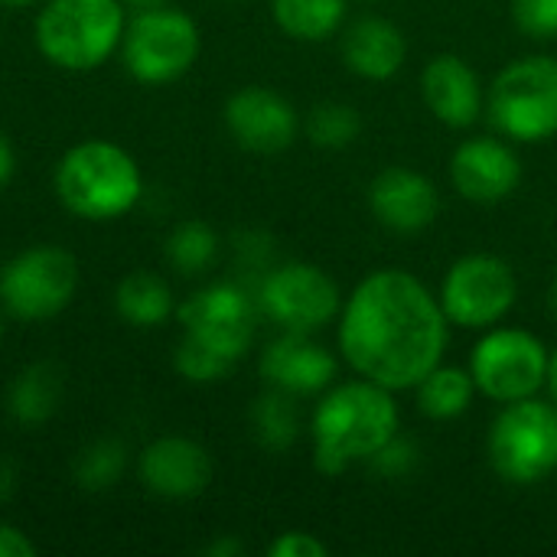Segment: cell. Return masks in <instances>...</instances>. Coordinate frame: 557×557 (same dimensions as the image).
I'll list each match as a JSON object with an SVG mask.
<instances>
[{
  "label": "cell",
  "mask_w": 557,
  "mask_h": 557,
  "mask_svg": "<svg viewBox=\"0 0 557 557\" xmlns=\"http://www.w3.org/2000/svg\"><path fill=\"white\" fill-rule=\"evenodd\" d=\"M450 320L421 277L405 268L366 274L339 310L346 366L388 392L414 388L444 362Z\"/></svg>",
  "instance_id": "obj_1"
},
{
  "label": "cell",
  "mask_w": 557,
  "mask_h": 557,
  "mask_svg": "<svg viewBox=\"0 0 557 557\" xmlns=\"http://www.w3.org/2000/svg\"><path fill=\"white\" fill-rule=\"evenodd\" d=\"M401 431V411L395 392L352 379L346 385H330L310 418L313 467L323 476H339L352 463H369Z\"/></svg>",
  "instance_id": "obj_2"
},
{
  "label": "cell",
  "mask_w": 557,
  "mask_h": 557,
  "mask_svg": "<svg viewBox=\"0 0 557 557\" xmlns=\"http://www.w3.org/2000/svg\"><path fill=\"white\" fill-rule=\"evenodd\" d=\"M55 196L75 219L114 222L127 215L144 196L137 160L114 140L88 137L69 147L55 166Z\"/></svg>",
  "instance_id": "obj_3"
},
{
  "label": "cell",
  "mask_w": 557,
  "mask_h": 557,
  "mask_svg": "<svg viewBox=\"0 0 557 557\" xmlns=\"http://www.w3.org/2000/svg\"><path fill=\"white\" fill-rule=\"evenodd\" d=\"M127 7L121 0H42L33 39L39 55L62 72H91L121 52Z\"/></svg>",
  "instance_id": "obj_4"
},
{
  "label": "cell",
  "mask_w": 557,
  "mask_h": 557,
  "mask_svg": "<svg viewBox=\"0 0 557 557\" xmlns=\"http://www.w3.org/2000/svg\"><path fill=\"white\" fill-rule=\"evenodd\" d=\"M490 121L519 144H545L557 134V59L522 55L509 62L486 91Z\"/></svg>",
  "instance_id": "obj_5"
},
{
  "label": "cell",
  "mask_w": 557,
  "mask_h": 557,
  "mask_svg": "<svg viewBox=\"0 0 557 557\" xmlns=\"http://www.w3.org/2000/svg\"><path fill=\"white\" fill-rule=\"evenodd\" d=\"M490 463L512 486H535L557 470V405L539 395L509 401L490 428Z\"/></svg>",
  "instance_id": "obj_6"
},
{
  "label": "cell",
  "mask_w": 557,
  "mask_h": 557,
  "mask_svg": "<svg viewBox=\"0 0 557 557\" xmlns=\"http://www.w3.org/2000/svg\"><path fill=\"white\" fill-rule=\"evenodd\" d=\"M202 49L199 26L189 13L163 3L134 10L121 39V62L140 85H170L183 78Z\"/></svg>",
  "instance_id": "obj_7"
},
{
  "label": "cell",
  "mask_w": 557,
  "mask_h": 557,
  "mask_svg": "<svg viewBox=\"0 0 557 557\" xmlns=\"http://www.w3.org/2000/svg\"><path fill=\"white\" fill-rule=\"evenodd\" d=\"M78 258L59 245H33L0 268V310L20 323L59 317L78 290Z\"/></svg>",
  "instance_id": "obj_8"
},
{
  "label": "cell",
  "mask_w": 557,
  "mask_h": 557,
  "mask_svg": "<svg viewBox=\"0 0 557 557\" xmlns=\"http://www.w3.org/2000/svg\"><path fill=\"white\" fill-rule=\"evenodd\" d=\"M548 362L552 352L535 333L519 326H493L483 330L470 352V375L480 395L509 405L542 392L548 382Z\"/></svg>",
  "instance_id": "obj_9"
},
{
  "label": "cell",
  "mask_w": 557,
  "mask_h": 557,
  "mask_svg": "<svg viewBox=\"0 0 557 557\" xmlns=\"http://www.w3.org/2000/svg\"><path fill=\"white\" fill-rule=\"evenodd\" d=\"M255 300L258 310L284 333H320L339 320L343 310L336 281L310 261H287L264 271Z\"/></svg>",
  "instance_id": "obj_10"
},
{
  "label": "cell",
  "mask_w": 557,
  "mask_h": 557,
  "mask_svg": "<svg viewBox=\"0 0 557 557\" xmlns=\"http://www.w3.org/2000/svg\"><path fill=\"white\" fill-rule=\"evenodd\" d=\"M437 300L450 326L483 333L499 326L512 313L519 300V281L503 258L467 255L447 268Z\"/></svg>",
  "instance_id": "obj_11"
},
{
  "label": "cell",
  "mask_w": 557,
  "mask_h": 557,
  "mask_svg": "<svg viewBox=\"0 0 557 557\" xmlns=\"http://www.w3.org/2000/svg\"><path fill=\"white\" fill-rule=\"evenodd\" d=\"M258 300L232 281H215L176 307V320L183 336L196 339L199 346L219 352L228 362H238L258 333Z\"/></svg>",
  "instance_id": "obj_12"
},
{
  "label": "cell",
  "mask_w": 557,
  "mask_h": 557,
  "mask_svg": "<svg viewBox=\"0 0 557 557\" xmlns=\"http://www.w3.org/2000/svg\"><path fill=\"white\" fill-rule=\"evenodd\" d=\"M225 127L232 140L248 153H284L300 131L294 104L264 85H245L225 101Z\"/></svg>",
  "instance_id": "obj_13"
},
{
  "label": "cell",
  "mask_w": 557,
  "mask_h": 557,
  "mask_svg": "<svg viewBox=\"0 0 557 557\" xmlns=\"http://www.w3.org/2000/svg\"><path fill=\"white\" fill-rule=\"evenodd\" d=\"M454 189L476 206L509 199L522 183V160L503 137H470L450 157Z\"/></svg>",
  "instance_id": "obj_14"
},
{
  "label": "cell",
  "mask_w": 557,
  "mask_h": 557,
  "mask_svg": "<svg viewBox=\"0 0 557 557\" xmlns=\"http://www.w3.org/2000/svg\"><path fill=\"white\" fill-rule=\"evenodd\" d=\"M261 379L268 388L287 392L294 398L323 395L339 372L336 356L313 339V333H284L261 352Z\"/></svg>",
  "instance_id": "obj_15"
},
{
  "label": "cell",
  "mask_w": 557,
  "mask_h": 557,
  "mask_svg": "<svg viewBox=\"0 0 557 557\" xmlns=\"http://www.w3.org/2000/svg\"><path fill=\"white\" fill-rule=\"evenodd\" d=\"M137 476L160 499H193L212 483V457L193 437H157L140 450Z\"/></svg>",
  "instance_id": "obj_16"
},
{
  "label": "cell",
  "mask_w": 557,
  "mask_h": 557,
  "mask_svg": "<svg viewBox=\"0 0 557 557\" xmlns=\"http://www.w3.org/2000/svg\"><path fill=\"white\" fill-rule=\"evenodd\" d=\"M369 209L379 225L398 235H418L441 212L437 186L411 166H385L369 183Z\"/></svg>",
  "instance_id": "obj_17"
},
{
  "label": "cell",
  "mask_w": 557,
  "mask_h": 557,
  "mask_svg": "<svg viewBox=\"0 0 557 557\" xmlns=\"http://www.w3.org/2000/svg\"><path fill=\"white\" fill-rule=\"evenodd\" d=\"M421 98L428 111L454 131L473 127L486 104V91H483L476 69L454 52H441L424 65Z\"/></svg>",
  "instance_id": "obj_18"
},
{
  "label": "cell",
  "mask_w": 557,
  "mask_h": 557,
  "mask_svg": "<svg viewBox=\"0 0 557 557\" xmlns=\"http://www.w3.org/2000/svg\"><path fill=\"white\" fill-rule=\"evenodd\" d=\"M408 39L385 16H359L343 29V62L366 82H388L405 69Z\"/></svg>",
  "instance_id": "obj_19"
},
{
  "label": "cell",
  "mask_w": 557,
  "mask_h": 557,
  "mask_svg": "<svg viewBox=\"0 0 557 557\" xmlns=\"http://www.w3.org/2000/svg\"><path fill=\"white\" fill-rule=\"evenodd\" d=\"M114 313L134 330H157L170 317H176V297L160 274L134 271L114 287Z\"/></svg>",
  "instance_id": "obj_20"
},
{
  "label": "cell",
  "mask_w": 557,
  "mask_h": 557,
  "mask_svg": "<svg viewBox=\"0 0 557 557\" xmlns=\"http://www.w3.org/2000/svg\"><path fill=\"white\" fill-rule=\"evenodd\" d=\"M62 401V375L52 362H33L16 372L7 388V414L20 428L46 424Z\"/></svg>",
  "instance_id": "obj_21"
},
{
  "label": "cell",
  "mask_w": 557,
  "mask_h": 557,
  "mask_svg": "<svg viewBox=\"0 0 557 557\" xmlns=\"http://www.w3.org/2000/svg\"><path fill=\"white\" fill-rule=\"evenodd\" d=\"M418 411L431 421H457L470 411L476 398V382L470 369L460 366H434L418 385H414Z\"/></svg>",
  "instance_id": "obj_22"
},
{
  "label": "cell",
  "mask_w": 557,
  "mask_h": 557,
  "mask_svg": "<svg viewBox=\"0 0 557 557\" xmlns=\"http://www.w3.org/2000/svg\"><path fill=\"white\" fill-rule=\"evenodd\" d=\"M274 23L297 42H323L346 23V0H271Z\"/></svg>",
  "instance_id": "obj_23"
},
{
  "label": "cell",
  "mask_w": 557,
  "mask_h": 557,
  "mask_svg": "<svg viewBox=\"0 0 557 557\" xmlns=\"http://www.w3.org/2000/svg\"><path fill=\"white\" fill-rule=\"evenodd\" d=\"M251 431L255 441L271 450V454H284L297 444L300 437V408L297 398L277 388H268L261 398H255L251 405Z\"/></svg>",
  "instance_id": "obj_24"
},
{
  "label": "cell",
  "mask_w": 557,
  "mask_h": 557,
  "mask_svg": "<svg viewBox=\"0 0 557 557\" xmlns=\"http://www.w3.org/2000/svg\"><path fill=\"white\" fill-rule=\"evenodd\" d=\"M163 255H166V264L176 274L199 277V274L212 271L215 261H219V235L202 219H186L170 232V238L163 245Z\"/></svg>",
  "instance_id": "obj_25"
},
{
  "label": "cell",
  "mask_w": 557,
  "mask_h": 557,
  "mask_svg": "<svg viewBox=\"0 0 557 557\" xmlns=\"http://www.w3.org/2000/svg\"><path fill=\"white\" fill-rule=\"evenodd\" d=\"M127 470V447L117 437H98L85 444L72 463V476L88 493H104L121 483Z\"/></svg>",
  "instance_id": "obj_26"
},
{
  "label": "cell",
  "mask_w": 557,
  "mask_h": 557,
  "mask_svg": "<svg viewBox=\"0 0 557 557\" xmlns=\"http://www.w3.org/2000/svg\"><path fill=\"white\" fill-rule=\"evenodd\" d=\"M359 134H362V117L352 104L323 101L307 114V137L313 140V147L346 150L359 140Z\"/></svg>",
  "instance_id": "obj_27"
},
{
  "label": "cell",
  "mask_w": 557,
  "mask_h": 557,
  "mask_svg": "<svg viewBox=\"0 0 557 557\" xmlns=\"http://www.w3.org/2000/svg\"><path fill=\"white\" fill-rule=\"evenodd\" d=\"M173 366H176V372H180L186 382H193V385H212V382H222V379L235 369V362L222 359L219 352H212V349L199 346V343H196V339H189V336H183V339L176 343Z\"/></svg>",
  "instance_id": "obj_28"
},
{
  "label": "cell",
  "mask_w": 557,
  "mask_h": 557,
  "mask_svg": "<svg viewBox=\"0 0 557 557\" xmlns=\"http://www.w3.org/2000/svg\"><path fill=\"white\" fill-rule=\"evenodd\" d=\"M418 463H421V450L411 437H401V431L369 457L372 473L382 480H408L418 470Z\"/></svg>",
  "instance_id": "obj_29"
},
{
  "label": "cell",
  "mask_w": 557,
  "mask_h": 557,
  "mask_svg": "<svg viewBox=\"0 0 557 557\" xmlns=\"http://www.w3.org/2000/svg\"><path fill=\"white\" fill-rule=\"evenodd\" d=\"M512 20L529 39H557V0H512Z\"/></svg>",
  "instance_id": "obj_30"
},
{
  "label": "cell",
  "mask_w": 557,
  "mask_h": 557,
  "mask_svg": "<svg viewBox=\"0 0 557 557\" xmlns=\"http://www.w3.org/2000/svg\"><path fill=\"white\" fill-rule=\"evenodd\" d=\"M271 557H326L330 548L313 532H284L268 545Z\"/></svg>",
  "instance_id": "obj_31"
},
{
  "label": "cell",
  "mask_w": 557,
  "mask_h": 557,
  "mask_svg": "<svg viewBox=\"0 0 557 557\" xmlns=\"http://www.w3.org/2000/svg\"><path fill=\"white\" fill-rule=\"evenodd\" d=\"M36 555H39V548H36V542H33L23 529H16V525H10V522H0V557Z\"/></svg>",
  "instance_id": "obj_32"
},
{
  "label": "cell",
  "mask_w": 557,
  "mask_h": 557,
  "mask_svg": "<svg viewBox=\"0 0 557 557\" xmlns=\"http://www.w3.org/2000/svg\"><path fill=\"white\" fill-rule=\"evenodd\" d=\"M16 173V150H13V140L0 131V189L13 180Z\"/></svg>",
  "instance_id": "obj_33"
},
{
  "label": "cell",
  "mask_w": 557,
  "mask_h": 557,
  "mask_svg": "<svg viewBox=\"0 0 557 557\" xmlns=\"http://www.w3.org/2000/svg\"><path fill=\"white\" fill-rule=\"evenodd\" d=\"M13 490H16V467L7 457H0V503L10 499Z\"/></svg>",
  "instance_id": "obj_34"
},
{
  "label": "cell",
  "mask_w": 557,
  "mask_h": 557,
  "mask_svg": "<svg viewBox=\"0 0 557 557\" xmlns=\"http://www.w3.org/2000/svg\"><path fill=\"white\" fill-rule=\"evenodd\" d=\"M209 555H219V557L242 555V545H238V542H232V539H225V542H215V545H209Z\"/></svg>",
  "instance_id": "obj_35"
},
{
  "label": "cell",
  "mask_w": 557,
  "mask_h": 557,
  "mask_svg": "<svg viewBox=\"0 0 557 557\" xmlns=\"http://www.w3.org/2000/svg\"><path fill=\"white\" fill-rule=\"evenodd\" d=\"M545 385H548V392H552V401L557 405V352L552 356V362H548V382H545Z\"/></svg>",
  "instance_id": "obj_36"
},
{
  "label": "cell",
  "mask_w": 557,
  "mask_h": 557,
  "mask_svg": "<svg viewBox=\"0 0 557 557\" xmlns=\"http://www.w3.org/2000/svg\"><path fill=\"white\" fill-rule=\"evenodd\" d=\"M124 7H131V10H150V7H163V3H170V0H121Z\"/></svg>",
  "instance_id": "obj_37"
},
{
  "label": "cell",
  "mask_w": 557,
  "mask_h": 557,
  "mask_svg": "<svg viewBox=\"0 0 557 557\" xmlns=\"http://www.w3.org/2000/svg\"><path fill=\"white\" fill-rule=\"evenodd\" d=\"M33 3H42V0H0V7H33Z\"/></svg>",
  "instance_id": "obj_38"
},
{
  "label": "cell",
  "mask_w": 557,
  "mask_h": 557,
  "mask_svg": "<svg viewBox=\"0 0 557 557\" xmlns=\"http://www.w3.org/2000/svg\"><path fill=\"white\" fill-rule=\"evenodd\" d=\"M552 310L557 313V277H555V284H552Z\"/></svg>",
  "instance_id": "obj_39"
},
{
  "label": "cell",
  "mask_w": 557,
  "mask_h": 557,
  "mask_svg": "<svg viewBox=\"0 0 557 557\" xmlns=\"http://www.w3.org/2000/svg\"><path fill=\"white\" fill-rule=\"evenodd\" d=\"M0 343H3V313H0Z\"/></svg>",
  "instance_id": "obj_40"
}]
</instances>
